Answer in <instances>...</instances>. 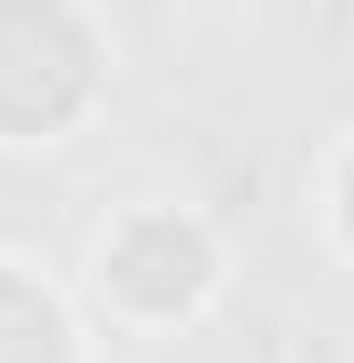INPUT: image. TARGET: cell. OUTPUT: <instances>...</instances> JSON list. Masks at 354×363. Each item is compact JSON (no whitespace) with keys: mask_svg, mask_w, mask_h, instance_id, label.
I'll return each instance as SVG.
<instances>
[{"mask_svg":"<svg viewBox=\"0 0 354 363\" xmlns=\"http://www.w3.org/2000/svg\"><path fill=\"white\" fill-rule=\"evenodd\" d=\"M85 93V43L68 17L0 9V127H51Z\"/></svg>","mask_w":354,"mask_h":363,"instance_id":"obj_1","label":"cell"},{"mask_svg":"<svg viewBox=\"0 0 354 363\" xmlns=\"http://www.w3.org/2000/svg\"><path fill=\"white\" fill-rule=\"evenodd\" d=\"M0 363H59V321L42 296L0 279Z\"/></svg>","mask_w":354,"mask_h":363,"instance_id":"obj_3","label":"cell"},{"mask_svg":"<svg viewBox=\"0 0 354 363\" xmlns=\"http://www.w3.org/2000/svg\"><path fill=\"white\" fill-rule=\"evenodd\" d=\"M110 279H118V296H135V304H185L194 296V279H202V245H194V228H177V220H135L127 237H118V254H110Z\"/></svg>","mask_w":354,"mask_h":363,"instance_id":"obj_2","label":"cell"}]
</instances>
